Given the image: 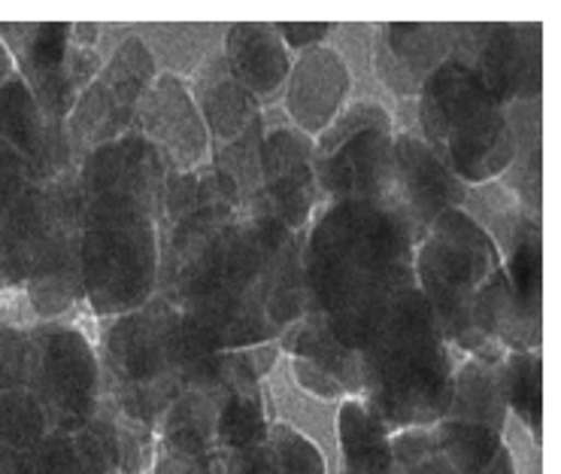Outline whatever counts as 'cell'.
<instances>
[{"instance_id": "cb8c5ba5", "label": "cell", "mask_w": 561, "mask_h": 474, "mask_svg": "<svg viewBox=\"0 0 561 474\" xmlns=\"http://www.w3.org/2000/svg\"><path fill=\"white\" fill-rule=\"evenodd\" d=\"M340 474H392V435L362 398H343L337 410Z\"/></svg>"}, {"instance_id": "d4e9b609", "label": "cell", "mask_w": 561, "mask_h": 474, "mask_svg": "<svg viewBox=\"0 0 561 474\" xmlns=\"http://www.w3.org/2000/svg\"><path fill=\"white\" fill-rule=\"evenodd\" d=\"M446 420L485 426L492 432L504 435L507 422V402L501 393L497 362L468 356L453 374V402L446 410Z\"/></svg>"}, {"instance_id": "f1b7e54d", "label": "cell", "mask_w": 561, "mask_h": 474, "mask_svg": "<svg viewBox=\"0 0 561 474\" xmlns=\"http://www.w3.org/2000/svg\"><path fill=\"white\" fill-rule=\"evenodd\" d=\"M53 432L39 402L27 390L0 393V444L15 453H31Z\"/></svg>"}, {"instance_id": "7402d4cb", "label": "cell", "mask_w": 561, "mask_h": 474, "mask_svg": "<svg viewBox=\"0 0 561 474\" xmlns=\"http://www.w3.org/2000/svg\"><path fill=\"white\" fill-rule=\"evenodd\" d=\"M222 55L237 79L255 94L262 106L283 98L291 53L271 22H234L222 31Z\"/></svg>"}, {"instance_id": "5bb4252c", "label": "cell", "mask_w": 561, "mask_h": 474, "mask_svg": "<svg viewBox=\"0 0 561 474\" xmlns=\"http://www.w3.org/2000/svg\"><path fill=\"white\" fill-rule=\"evenodd\" d=\"M79 211L77 171L55 183H27L0 219V292L22 290L55 228Z\"/></svg>"}, {"instance_id": "f546056e", "label": "cell", "mask_w": 561, "mask_h": 474, "mask_svg": "<svg viewBox=\"0 0 561 474\" xmlns=\"http://www.w3.org/2000/svg\"><path fill=\"white\" fill-rule=\"evenodd\" d=\"M31 369V338L27 329L0 319V393L25 390Z\"/></svg>"}, {"instance_id": "9c48e42d", "label": "cell", "mask_w": 561, "mask_h": 474, "mask_svg": "<svg viewBox=\"0 0 561 474\" xmlns=\"http://www.w3.org/2000/svg\"><path fill=\"white\" fill-rule=\"evenodd\" d=\"M0 40L15 77L55 122H67L82 89L106 61L101 49H82L70 40V22H0Z\"/></svg>"}, {"instance_id": "8fae6325", "label": "cell", "mask_w": 561, "mask_h": 474, "mask_svg": "<svg viewBox=\"0 0 561 474\" xmlns=\"http://www.w3.org/2000/svg\"><path fill=\"white\" fill-rule=\"evenodd\" d=\"M456 58L468 61L501 106L531 104L543 92V25H456Z\"/></svg>"}, {"instance_id": "7c38bea8", "label": "cell", "mask_w": 561, "mask_h": 474, "mask_svg": "<svg viewBox=\"0 0 561 474\" xmlns=\"http://www.w3.org/2000/svg\"><path fill=\"white\" fill-rule=\"evenodd\" d=\"M168 161L144 134L128 132L113 144L92 149L77 161V189L82 207L140 211L161 219Z\"/></svg>"}, {"instance_id": "8992f818", "label": "cell", "mask_w": 561, "mask_h": 474, "mask_svg": "<svg viewBox=\"0 0 561 474\" xmlns=\"http://www.w3.org/2000/svg\"><path fill=\"white\" fill-rule=\"evenodd\" d=\"M79 280L82 304L98 319H116L146 307L158 292L156 216L113 207H82Z\"/></svg>"}, {"instance_id": "d6986e66", "label": "cell", "mask_w": 561, "mask_h": 474, "mask_svg": "<svg viewBox=\"0 0 561 474\" xmlns=\"http://www.w3.org/2000/svg\"><path fill=\"white\" fill-rule=\"evenodd\" d=\"M353 70L334 46H313L291 58L283 106L288 125L307 137H319L334 122L343 106L350 104Z\"/></svg>"}, {"instance_id": "7a4b0ae2", "label": "cell", "mask_w": 561, "mask_h": 474, "mask_svg": "<svg viewBox=\"0 0 561 474\" xmlns=\"http://www.w3.org/2000/svg\"><path fill=\"white\" fill-rule=\"evenodd\" d=\"M362 402L389 435L446 420L453 347L416 286L401 292L358 350Z\"/></svg>"}, {"instance_id": "44dd1931", "label": "cell", "mask_w": 561, "mask_h": 474, "mask_svg": "<svg viewBox=\"0 0 561 474\" xmlns=\"http://www.w3.org/2000/svg\"><path fill=\"white\" fill-rule=\"evenodd\" d=\"M185 82H188V92L195 98L197 113L207 125L213 146L231 144L247 132L252 122H259L264 116L262 104L237 79L231 65L225 61L222 49L207 55Z\"/></svg>"}, {"instance_id": "9a60e30c", "label": "cell", "mask_w": 561, "mask_h": 474, "mask_svg": "<svg viewBox=\"0 0 561 474\" xmlns=\"http://www.w3.org/2000/svg\"><path fill=\"white\" fill-rule=\"evenodd\" d=\"M313 137L300 134L288 122H264L259 173H262V207L288 232L304 235L322 207L313 171Z\"/></svg>"}, {"instance_id": "5b68a950", "label": "cell", "mask_w": 561, "mask_h": 474, "mask_svg": "<svg viewBox=\"0 0 561 474\" xmlns=\"http://www.w3.org/2000/svg\"><path fill=\"white\" fill-rule=\"evenodd\" d=\"M176 311L161 298L134 314L101 319L94 343L101 390L125 417L158 432L173 398L183 393V369L173 350Z\"/></svg>"}, {"instance_id": "4dcf8cb0", "label": "cell", "mask_w": 561, "mask_h": 474, "mask_svg": "<svg viewBox=\"0 0 561 474\" xmlns=\"http://www.w3.org/2000/svg\"><path fill=\"white\" fill-rule=\"evenodd\" d=\"M213 474H286L276 460L271 441L264 438L262 444L234 453H216L213 456Z\"/></svg>"}, {"instance_id": "e0dca14e", "label": "cell", "mask_w": 561, "mask_h": 474, "mask_svg": "<svg viewBox=\"0 0 561 474\" xmlns=\"http://www.w3.org/2000/svg\"><path fill=\"white\" fill-rule=\"evenodd\" d=\"M0 140L22 158L27 183H55L77 171L67 122L46 116L19 77L0 86Z\"/></svg>"}, {"instance_id": "6da1fadb", "label": "cell", "mask_w": 561, "mask_h": 474, "mask_svg": "<svg viewBox=\"0 0 561 474\" xmlns=\"http://www.w3.org/2000/svg\"><path fill=\"white\" fill-rule=\"evenodd\" d=\"M413 250L394 201L322 204L304 232V316L358 353L394 298L416 286Z\"/></svg>"}, {"instance_id": "4fadbf2b", "label": "cell", "mask_w": 561, "mask_h": 474, "mask_svg": "<svg viewBox=\"0 0 561 474\" xmlns=\"http://www.w3.org/2000/svg\"><path fill=\"white\" fill-rule=\"evenodd\" d=\"M392 474H519L504 435L440 420L392 435Z\"/></svg>"}, {"instance_id": "3957f363", "label": "cell", "mask_w": 561, "mask_h": 474, "mask_svg": "<svg viewBox=\"0 0 561 474\" xmlns=\"http://www.w3.org/2000/svg\"><path fill=\"white\" fill-rule=\"evenodd\" d=\"M413 280L449 347L485 362L504 359V350L492 338L504 264L483 225L461 207L444 213L416 240Z\"/></svg>"}, {"instance_id": "2e32d148", "label": "cell", "mask_w": 561, "mask_h": 474, "mask_svg": "<svg viewBox=\"0 0 561 474\" xmlns=\"http://www.w3.org/2000/svg\"><path fill=\"white\" fill-rule=\"evenodd\" d=\"M134 128L156 146L173 173H188L209 165L213 140L197 113L188 82L176 74H158L137 106Z\"/></svg>"}, {"instance_id": "30bf717a", "label": "cell", "mask_w": 561, "mask_h": 474, "mask_svg": "<svg viewBox=\"0 0 561 474\" xmlns=\"http://www.w3.org/2000/svg\"><path fill=\"white\" fill-rule=\"evenodd\" d=\"M158 74L161 70L156 55L149 53V46L131 27V34L106 55L104 67L82 89L67 116V140L77 161L98 146L113 144L122 134L134 132L137 106Z\"/></svg>"}, {"instance_id": "603a6c76", "label": "cell", "mask_w": 561, "mask_h": 474, "mask_svg": "<svg viewBox=\"0 0 561 474\" xmlns=\"http://www.w3.org/2000/svg\"><path fill=\"white\" fill-rule=\"evenodd\" d=\"M510 128H513V158L497 183L523 204L531 216H540V185H543V122L540 101L507 106Z\"/></svg>"}, {"instance_id": "ba28073f", "label": "cell", "mask_w": 561, "mask_h": 474, "mask_svg": "<svg viewBox=\"0 0 561 474\" xmlns=\"http://www.w3.org/2000/svg\"><path fill=\"white\" fill-rule=\"evenodd\" d=\"M31 369L27 393L39 402L53 432H79L104 398L94 341L77 323L53 319L27 326Z\"/></svg>"}, {"instance_id": "ac0fdd59", "label": "cell", "mask_w": 561, "mask_h": 474, "mask_svg": "<svg viewBox=\"0 0 561 474\" xmlns=\"http://www.w3.org/2000/svg\"><path fill=\"white\" fill-rule=\"evenodd\" d=\"M394 204L404 213L416 240L437 223L444 213L458 211L468 189L456 173L434 156L428 144L413 132L394 134Z\"/></svg>"}, {"instance_id": "4316f807", "label": "cell", "mask_w": 561, "mask_h": 474, "mask_svg": "<svg viewBox=\"0 0 561 474\" xmlns=\"http://www.w3.org/2000/svg\"><path fill=\"white\" fill-rule=\"evenodd\" d=\"M283 356H298V359H310L313 365L328 371L334 381L343 386L346 398H358L362 395V369H358V353L346 350L337 343L322 323H316L310 316H300L298 326L279 338Z\"/></svg>"}, {"instance_id": "484cf974", "label": "cell", "mask_w": 561, "mask_h": 474, "mask_svg": "<svg viewBox=\"0 0 561 474\" xmlns=\"http://www.w3.org/2000/svg\"><path fill=\"white\" fill-rule=\"evenodd\" d=\"M137 37L156 55L161 74H176L188 79L195 67L222 46L225 25H180V22H161V25H137Z\"/></svg>"}, {"instance_id": "ffe728a7", "label": "cell", "mask_w": 561, "mask_h": 474, "mask_svg": "<svg viewBox=\"0 0 561 474\" xmlns=\"http://www.w3.org/2000/svg\"><path fill=\"white\" fill-rule=\"evenodd\" d=\"M456 55V25L386 22L374 37V70L398 98H413L425 79Z\"/></svg>"}, {"instance_id": "52a82bcc", "label": "cell", "mask_w": 561, "mask_h": 474, "mask_svg": "<svg viewBox=\"0 0 561 474\" xmlns=\"http://www.w3.org/2000/svg\"><path fill=\"white\" fill-rule=\"evenodd\" d=\"M394 119L374 98L340 110L313 140V171L325 204L394 201Z\"/></svg>"}, {"instance_id": "d6a6232c", "label": "cell", "mask_w": 561, "mask_h": 474, "mask_svg": "<svg viewBox=\"0 0 561 474\" xmlns=\"http://www.w3.org/2000/svg\"><path fill=\"white\" fill-rule=\"evenodd\" d=\"M276 34L283 37L288 53H304L313 46H325L334 25L331 22H276Z\"/></svg>"}, {"instance_id": "83f0119b", "label": "cell", "mask_w": 561, "mask_h": 474, "mask_svg": "<svg viewBox=\"0 0 561 474\" xmlns=\"http://www.w3.org/2000/svg\"><path fill=\"white\" fill-rule=\"evenodd\" d=\"M501 374V393L519 420L535 435V444H540L543 432V356L540 350H523V353H504L497 362Z\"/></svg>"}, {"instance_id": "1f68e13d", "label": "cell", "mask_w": 561, "mask_h": 474, "mask_svg": "<svg viewBox=\"0 0 561 474\" xmlns=\"http://www.w3.org/2000/svg\"><path fill=\"white\" fill-rule=\"evenodd\" d=\"M288 369H291V381L298 383L300 393L313 395L319 402H343L346 393L328 371L313 365L310 359H298V356H286Z\"/></svg>"}, {"instance_id": "277c9868", "label": "cell", "mask_w": 561, "mask_h": 474, "mask_svg": "<svg viewBox=\"0 0 561 474\" xmlns=\"http://www.w3.org/2000/svg\"><path fill=\"white\" fill-rule=\"evenodd\" d=\"M422 140L465 185L501 180L513 158L507 106L461 58H446L416 94Z\"/></svg>"}, {"instance_id": "836d02e7", "label": "cell", "mask_w": 561, "mask_h": 474, "mask_svg": "<svg viewBox=\"0 0 561 474\" xmlns=\"http://www.w3.org/2000/svg\"><path fill=\"white\" fill-rule=\"evenodd\" d=\"M27 177L22 158L15 156L10 146L0 140V219L13 207V201L25 192Z\"/></svg>"}]
</instances>
